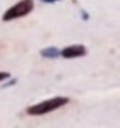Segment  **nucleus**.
<instances>
[{"label":"nucleus","instance_id":"f257e3e1","mask_svg":"<svg viewBox=\"0 0 120 128\" xmlns=\"http://www.w3.org/2000/svg\"><path fill=\"white\" fill-rule=\"evenodd\" d=\"M67 103H69V98L66 96L52 98H49V100L40 102L37 104H34V105L29 106L27 108V114L31 116H41L61 108V107L65 106Z\"/></svg>","mask_w":120,"mask_h":128},{"label":"nucleus","instance_id":"f03ea898","mask_svg":"<svg viewBox=\"0 0 120 128\" xmlns=\"http://www.w3.org/2000/svg\"><path fill=\"white\" fill-rule=\"evenodd\" d=\"M34 8V1L33 0H20L12 7H10L2 16V21L9 22L12 20L23 18L32 12Z\"/></svg>","mask_w":120,"mask_h":128},{"label":"nucleus","instance_id":"7ed1b4c3","mask_svg":"<svg viewBox=\"0 0 120 128\" xmlns=\"http://www.w3.org/2000/svg\"><path fill=\"white\" fill-rule=\"evenodd\" d=\"M87 55V48L84 45L77 44V45H71L64 47L61 50V56L65 59H73V58L84 57Z\"/></svg>","mask_w":120,"mask_h":128},{"label":"nucleus","instance_id":"20e7f679","mask_svg":"<svg viewBox=\"0 0 120 128\" xmlns=\"http://www.w3.org/2000/svg\"><path fill=\"white\" fill-rule=\"evenodd\" d=\"M41 57L46 58V59H55V58L61 56V49H58L55 46H49L40 50Z\"/></svg>","mask_w":120,"mask_h":128},{"label":"nucleus","instance_id":"39448f33","mask_svg":"<svg viewBox=\"0 0 120 128\" xmlns=\"http://www.w3.org/2000/svg\"><path fill=\"white\" fill-rule=\"evenodd\" d=\"M17 82H18V79L17 78H13V79H11L9 82H7L6 84H4V86H1V89H6V88H9V86H14Z\"/></svg>","mask_w":120,"mask_h":128},{"label":"nucleus","instance_id":"423d86ee","mask_svg":"<svg viewBox=\"0 0 120 128\" xmlns=\"http://www.w3.org/2000/svg\"><path fill=\"white\" fill-rule=\"evenodd\" d=\"M11 74L9 72H5V71H0V82L1 81H4L6 79H8V78H10Z\"/></svg>","mask_w":120,"mask_h":128},{"label":"nucleus","instance_id":"0eeeda50","mask_svg":"<svg viewBox=\"0 0 120 128\" xmlns=\"http://www.w3.org/2000/svg\"><path fill=\"white\" fill-rule=\"evenodd\" d=\"M81 14H82V19H83L84 21H87V20H89V13L86 12L85 10H81Z\"/></svg>","mask_w":120,"mask_h":128},{"label":"nucleus","instance_id":"6e6552de","mask_svg":"<svg viewBox=\"0 0 120 128\" xmlns=\"http://www.w3.org/2000/svg\"><path fill=\"white\" fill-rule=\"evenodd\" d=\"M41 1L45 2V4H54L56 1H61V0H41Z\"/></svg>","mask_w":120,"mask_h":128}]
</instances>
